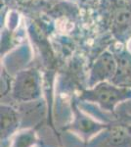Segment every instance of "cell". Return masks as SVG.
Segmentation results:
<instances>
[{"label": "cell", "instance_id": "7a4b0ae2", "mask_svg": "<svg viewBox=\"0 0 131 147\" xmlns=\"http://www.w3.org/2000/svg\"><path fill=\"white\" fill-rule=\"evenodd\" d=\"M130 18H131V15L129 12L122 11L118 14V18H116V21H118V23L120 24V25H124V24H126L130 20Z\"/></svg>", "mask_w": 131, "mask_h": 147}, {"label": "cell", "instance_id": "6da1fadb", "mask_svg": "<svg viewBox=\"0 0 131 147\" xmlns=\"http://www.w3.org/2000/svg\"><path fill=\"white\" fill-rule=\"evenodd\" d=\"M57 28L61 32H69L73 28V25L71 22H69L67 19L62 18L59 19L57 22Z\"/></svg>", "mask_w": 131, "mask_h": 147}]
</instances>
